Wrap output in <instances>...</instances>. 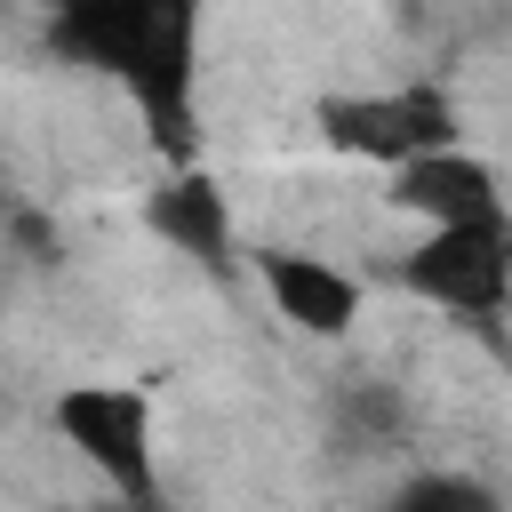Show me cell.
<instances>
[{"instance_id":"obj_1","label":"cell","mask_w":512,"mask_h":512,"mask_svg":"<svg viewBox=\"0 0 512 512\" xmlns=\"http://www.w3.org/2000/svg\"><path fill=\"white\" fill-rule=\"evenodd\" d=\"M48 48L112 80L168 168L200 160V0H40Z\"/></svg>"},{"instance_id":"obj_2","label":"cell","mask_w":512,"mask_h":512,"mask_svg":"<svg viewBox=\"0 0 512 512\" xmlns=\"http://www.w3.org/2000/svg\"><path fill=\"white\" fill-rule=\"evenodd\" d=\"M320 144L360 160V168H408L424 152L464 144V112L448 96V80H392V88H328L312 104Z\"/></svg>"},{"instance_id":"obj_3","label":"cell","mask_w":512,"mask_h":512,"mask_svg":"<svg viewBox=\"0 0 512 512\" xmlns=\"http://www.w3.org/2000/svg\"><path fill=\"white\" fill-rule=\"evenodd\" d=\"M48 424L56 440L96 472L104 496L136 504V512H160V440H152V400L120 376H80L48 400Z\"/></svg>"},{"instance_id":"obj_4","label":"cell","mask_w":512,"mask_h":512,"mask_svg":"<svg viewBox=\"0 0 512 512\" xmlns=\"http://www.w3.org/2000/svg\"><path fill=\"white\" fill-rule=\"evenodd\" d=\"M392 280L448 312V320H504L512 312V216L504 224H448V232H416L400 256H392Z\"/></svg>"},{"instance_id":"obj_5","label":"cell","mask_w":512,"mask_h":512,"mask_svg":"<svg viewBox=\"0 0 512 512\" xmlns=\"http://www.w3.org/2000/svg\"><path fill=\"white\" fill-rule=\"evenodd\" d=\"M248 272H256V288L272 296V312H280L296 336L336 344V336L360 328L368 288H360V272H344L336 256H320V248H256Z\"/></svg>"},{"instance_id":"obj_6","label":"cell","mask_w":512,"mask_h":512,"mask_svg":"<svg viewBox=\"0 0 512 512\" xmlns=\"http://www.w3.org/2000/svg\"><path fill=\"white\" fill-rule=\"evenodd\" d=\"M392 208L416 216V232H448V224H504L512 200H504V176L472 152V144H448V152H424L408 168H392Z\"/></svg>"},{"instance_id":"obj_7","label":"cell","mask_w":512,"mask_h":512,"mask_svg":"<svg viewBox=\"0 0 512 512\" xmlns=\"http://www.w3.org/2000/svg\"><path fill=\"white\" fill-rule=\"evenodd\" d=\"M144 224H152V240L160 248H176L184 264H200L208 280H232V192L200 168V160H184V168H168L160 184H152V200H144Z\"/></svg>"},{"instance_id":"obj_8","label":"cell","mask_w":512,"mask_h":512,"mask_svg":"<svg viewBox=\"0 0 512 512\" xmlns=\"http://www.w3.org/2000/svg\"><path fill=\"white\" fill-rule=\"evenodd\" d=\"M376 512H504V504H496V488H480L472 472H416V480H400Z\"/></svg>"},{"instance_id":"obj_9","label":"cell","mask_w":512,"mask_h":512,"mask_svg":"<svg viewBox=\"0 0 512 512\" xmlns=\"http://www.w3.org/2000/svg\"><path fill=\"white\" fill-rule=\"evenodd\" d=\"M64 512H136V504H120V496H96V504H64Z\"/></svg>"}]
</instances>
